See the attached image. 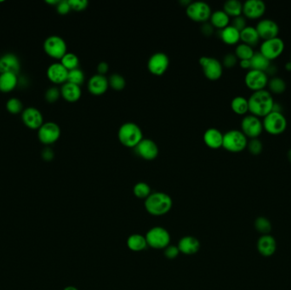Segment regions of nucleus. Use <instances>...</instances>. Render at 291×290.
<instances>
[{"mask_svg": "<svg viewBox=\"0 0 291 290\" xmlns=\"http://www.w3.org/2000/svg\"><path fill=\"white\" fill-rule=\"evenodd\" d=\"M260 36L254 27L247 26L244 30L240 32V40L243 43L251 46L252 48L257 45L260 41Z\"/></svg>", "mask_w": 291, "mask_h": 290, "instance_id": "27", "label": "nucleus"}, {"mask_svg": "<svg viewBox=\"0 0 291 290\" xmlns=\"http://www.w3.org/2000/svg\"><path fill=\"white\" fill-rule=\"evenodd\" d=\"M148 247L155 249H165L170 243V235L168 231L162 226L152 227L146 234Z\"/></svg>", "mask_w": 291, "mask_h": 290, "instance_id": "5", "label": "nucleus"}, {"mask_svg": "<svg viewBox=\"0 0 291 290\" xmlns=\"http://www.w3.org/2000/svg\"><path fill=\"white\" fill-rule=\"evenodd\" d=\"M169 60L166 53L153 54L147 62V68L151 74L155 76H162L168 70Z\"/></svg>", "mask_w": 291, "mask_h": 290, "instance_id": "14", "label": "nucleus"}, {"mask_svg": "<svg viewBox=\"0 0 291 290\" xmlns=\"http://www.w3.org/2000/svg\"><path fill=\"white\" fill-rule=\"evenodd\" d=\"M134 195L140 199H147L151 195V187L148 184L143 181L135 184L133 188Z\"/></svg>", "mask_w": 291, "mask_h": 290, "instance_id": "38", "label": "nucleus"}, {"mask_svg": "<svg viewBox=\"0 0 291 290\" xmlns=\"http://www.w3.org/2000/svg\"><path fill=\"white\" fill-rule=\"evenodd\" d=\"M199 64L201 65L204 74L208 80L215 81L222 76L223 66L217 59L202 56L199 59Z\"/></svg>", "mask_w": 291, "mask_h": 290, "instance_id": "10", "label": "nucleus"}, {"mask_svg": "<svg viewBox=\"0 0 291 290\" xmlns=\"http://www.w3.org/2000/svg\"><path fill=\"white\" fill-rule=\"evenodd\" d=\"M61 133V128L56 123L46 122L38 129V137L41 143L49 146L58 141Z\"/></svg>", "mask_w": 291, "mask_h": 290, "instance_id": "9", "label": "nucleus"}, {"mask_svg": "<svg viewBox=\"0 0 291 290\" xmlns=\"http://www.w3.org/2000/svg\"><path fill=\"white\" fill-rule=\"evenodd\" d=\"M221 40L223 43L228 45H234L240 41V32L229 25L227 28L221 30Z\"/></svg>", "mask_w": 291, "mask_h": 290, "instance_id": "28", "label": "nucleus"}, {"mask_svg": "<svg viewBox=\"0 0 291 290\" xmlns=\"http://www.w3.org/2000/svg\"><path fill=\"white\" fill-rule=\"evenodd\" d=\"M61 97V89L57 87H50L47 89L44 95V99L48 103H55Z\"/></svg>", "mask_w": 291, "mask_h": 290, "instance_id": "43", "label": "nucleus"}, {"mask_svg": "<svg viewBox=\"0 0 291 290\" xmlns=\"http://www.w3.org/2000/svg\"><path fill=\"white\" fill-rule=\"evenodd\" d=\"M87 88L89 93L93 95H103L109 88L108 79L100 74H95L89 79L87 83Z\"/></svg>", "mask_w": 291, "mask_h": 290, "instance_id": "21", "label": "nucleus"}, {"mask_svg": "<svg viewBox=\"0 0 291 290\" xmlns=\"http://www.w3.org/2000/svg\"><path fill=\"white\" fill-rule=\"evenodd\" d=\"M18 75L13 74H0V91L9 93L18 85Z\"/></svg>", "mask_w": 291, "mask_h": 290, "instance_id": "26", "label": "nucleus"}, {"mask_svg": "<svg viewBox=\"0 0 291 290\" xmlns=\"http://www.w3.org/2000/svg\"><path fill=\"white\" fill-rule=\"evenodd\" d=\"M266 3L261 0H248L243 4V14L246 18L257 20L266 12Z\"/></svg>", "mask_w": 291, "mask_h": 290, "instance_id": "18", "label": "nucleus"}, {"mask_svg": "<svg viewBox=\"0 0 291 290\" xmlns=\"http://www.w3.org/2000/svg\"><path fill=\"white\" fill-rule=\"evenodd\" d=\"M108 83H109V87L114 90L121 91L125 88V79L119 74H112L108 79Z\"/></svg>", "mask_w": 291, "mask_h": 290, "instance_id": "39", "label": "nucleus"}, {"mask_svg": "<svg viewBox=\"0 0 291 290\" xmlns=\"http://www.w3.org/2000/svg\"><path fill=\"white\" fill-rule=\"evenodd\" d=\"M254 228L262 235H268L273 229V226L267 217L260 216L254 220Z\"/></svg>", "mask_w": 291, "mask_h": 290, "instance_id": "35", "label": "nucleus"}, {"mask_svg": "<svg viewBox=\"0 0 291 290\" xmlns=\"http://www.w3.org/2000/svg\"><path fill=\"white\" fill-rule=\"evenodd\" d=\"M71 6L69 4L68 0H62V1H59V3L56 5V11L58 14L61 15H68V13L70 12Z\"/></svg>", "mask_w": 291, "mask_h": 290, "instance_id": "47", "label": "nucleus"}, {"mask_svg": "<svg viewBox=\"0 0 291 290\" xmlns=\"http://www.w3.org/2000/svg\"><path fill=\"white\" fill-rule=\"evenodd\" d=\"M71 9L75 11H82L88 7L89 2L87 0H68Z\"/></svg>", "mask_w": 291, "mask_h": 290, "instance_id": "45", "label": "nucleus"}, {"mask_svg": "<svg viewBox=\"0 0 291 290\" xmlns=\"http://www.w3.org/2000/svg\"><path fill=\"white\" fill-rule=\"evenodd\" d=\"M252 70L260 71L266 73L267 68L272 64L268 59L266 58L261 53L254 52L253 57L250 59Z\"/></svg>", "mask_w": 291, "mask_h": 290, "instance_id": "31", "label": "nucleus"}, {"mask_svg": "<svg viewBox=\"0 0 291 290\" xmlns=\"http://www.w3.org/2000/svg\"><path fill=\"white\" fill-rule=\"evenodd\" d=\"M85 80L83 71L80 68L68 71V82L76 85L81 86Z\"/></svg>", "mask_w": 291, "mask_h": 290, "instance_id": "40", "label": "nucleus"}, {"mask_svg": "<svg viewBox=\"0 0 291 290\" xmlns=\"http://www.w3.org/2000/svg\"><path fill=\"white\" fill-rule=\"evenodd\" d=\"M82 95V90L80 86L76 85L71 83H65L61 88V96L65 101L74 103L80 100Z\"/></svg>", "mask_w": 291, "mask_h": 290, "instance_id": "25", "label": "nucleus"}, {"mask_svg": "<svg viewBox=\"0 0 291 290\" xmlns=\"http://www.w3.org/2000/svg\"></svg>", "mask_w": 291, "mask_h": 290, "instance_id": "59", "label": "nucleus"}, {"mask_svg": "<svg viewBox=\"0 0 291 290\" xmlns=\"http://www.w3.org/2000/svg\"><path fill=\"white\" fill-rule=\"evenodd\" d=\"M249 112L258 118H265L273 111L274 100L267 90L253 92L248 99Z\"/></svg>", "mask_w": 291, "mask_h": 290, "instance_id": "1", "label": "nucleus"}, {"mask_svg": "<svg viewBox=\"0 0 291 290\" xmlns=\"http://www.w3.org/2000/svg\"><path fill=\"white\" fill-rule=\"evenodd\" d=\"M285 50V42L282 39L277 37L265 40L260 44V52L270 61L279 58Z\"/></svg>", "mask_w": 291, "mask_h": 290, "instance_id": "11", "label": "nucleus"}, {"mask_svg": "<svg viewBox=\"0 0 291 290\" xmlns=\"http://www.w3.org/2000/svg\"><path fill=\"white\" fill-rule=\"evenodd\" d=\"M263 129L262 122L258 117L248 115L245 116L241 121V131L247 138L255 139L259 137Z\"/></svg>", "mask_w": 291, "mask_h": 290, "instance_id": "12", "label": "nucleus"}, {"mask_svg": "<svg viewBox=\"0 0 291 290\" xmlns=\"http://www.w3.org/2000/svg\"><path fill=\"white\" fill-rule=\"evenodd\" d=\"M210 24L214 28L222 30L229 26L230 17L223 10H216L210 15Z\"/></svg>", "mask_w": 291, "mask_h": 290, "instance_id": "30", "label": "nucleus"}, {"mask_svg": "<svg viewBox=\"0 0 291 290\" xmlns=\"http://www.w3.org/2000/svg\"><path fill=\"white\" fill-rule=\"evenodd\" d=\"M46 3H49V4H54V5H57V3H59L58 0H47Z\"/></svg>", "mask_w": 291, "mask_h": 290, "instance_id": "55", "label": "nucleus"}, {"mask_svg": "<svg viewBox=\"0 0 291 290\" xmlns=\"http://www.w3.org/2000/svg\"><path fill=\"white\" fill-rule=\"evenodd\" d=\"M247 149H248L249 153H251L252 155L257 156L262 153L263 144L258 138L250 139V141H248V144H247Z\"/></svg>", "mask_w": 291, "mask_h": 290, "instance_id": "42", "label": "nucleus"}, {"mask_svg": "<svg viewBox=\"0 0 291 290\" xmlns=\"http://www.w3.org/2000/svg\"><path fill=\"white\" fill-rule=\"evenodd\" d=\"M21 71V61L12 53H7L0 57V74L18 75Z\"/></svg>", "mask_w": 291, "mask_h": 290, "instance_id": "19", "label": "nucleus"}, {"mask_svg": "<svg viewBox=\"0 0 291 290\" xmlns=\"http://www.w3.org/2000/svg\"><path fill=\"white\" fill-rule=\"evenodd\" d=\"M267 86L269 88V92L273 94H282L286 90V83L285 80L279 77H273L271 80H268Z\"/></svg>", "mask_w": 291, "mask_h": 290, "instance_id": "34", "label": "nucleus"}, {"mask_svg": "<svg viewBox=\"0 0 291 290\" xmlns=\"http://www.w3.org/2000/svg\"><path fill=\"white\" fill-rule=\"evenodd\" d=\"M287 157H288L289 161L291 164V148L289 150L288 153H287Z\"/></svg>", "mask_w": 291, "mask_h": 290, "instance_id": "58", "label": "nucleus"}, {"mask_svg": "<svg viewBox=\"0 0 291 290\" xmlns=\"http://www.w3.org/2000/svg\"><path fill=\"white\" fill-rule=\"evenodd\" d=\"M178 249L180 253L186 255H193L200 249V242L198 238L193 236H185L178 242Z\"/></svg>", "mask_w": 291, "mask_h": 290, "instance_id": "22", "label": "nucleus"}, {"mask_svg": "<svg viewBox=\"0 0 291 290\" xmlns=\"http://www.w3.org/2000/svg\"><path fill=\"white\" fill-rule=\"evenodd\" d=\"M255 29L257 31L260 39L264 41L279 37V25L271 19H263L260 21L256 25Z\"/></svg>", "mask_w": 291, "mask_h": 290, "instance_id": "17", "label": "nucleus"}, {"mask_svg": "<svg viewBox=\"0 0 291 290\" xmlns=\"http://www.w3.org/2000/svg\"><path fill=\"white\" fill-rule=\"evenodd\" d=\"M263 128L268 134L279 135L287 128V119L282 113L272 112L263 119Z\"/></svg>", "mask_w": 291, "mask_h": 290, "instance_id": "6", "label": "nucleus"}, {"mask_svg": "<svg viewBox=\"0 0 291 290\" xmlns=\"http://www.w3.org/2000/svg\"><path fill=\"white\" fill-rule=\"evenodd\" d=\"M127 246L133 252H141L148 247L146 237L141 234H132L129 236L127 239Z\"/></svg>", "mask_w": 291, "mask_h": 290, "instance_id": "29", "label": "nucleus"}, {"mask_svg": "<svg viewBox=\"0 0 291 290\" xmlns=\"http://www.w3.org/2000/svg\"><path fill=\"white\" fill-rule=\"evenodd\" d=\"M63 290H79L77 288L74 287V286H68V287L65 288Z\"/></svg>", "mask_w": 291, "mask_h": 290, "instance_id": "57", "label": "nucleus"}, {"mask_svg": "<svg viewBox=\"0 0 291 290\" xmlns=\"http://www.w3.org/2000/svg\"><path fill=\"white\" fill-rule=\"evenodd\" d=\"M238 60L239 59L237 58L235 54L228 53V54H227V55L224 56L221 64H222L223 67H226V68H229L230 69V68H233V67L236 66L237 63H238Z\"/></svg>", "mask_w": 291, "mask_h": 290, "instance_id": "44", "label": "nucleus"}, {"mask_svg": "<svg viewBox=\"0 0 291 290\" xmlns=\"http://www.w3.org/2000/svg\"><path fill=\"white\" fill-rule=\"evenodd\" d=\"M223 11L229 17H238L243 14V3L239 0H228L224 3Z\"/></svg>", "mask_w": 291, "mask_h": 290, "instance_id": "32", "label": "nucleus"}, {"mask_svg": "<svg viewBox=\"0 0 291 290\" xmlns=\"http://www.w3.org/2000/svg\"><path fill=\"white\" fill-rule=\"evenodd\" d=\"M278 73V68L276 67L275 65L271 64L270 67L267 68V70L266 71V74L267 76L271 75V76H275L276 74Z\"/></svg>", "mask_w": 291, "mask_h": 290, "instance_id": "53", "label": "nucleus"}, {"mask_svg": "<svg viewBox=\"0 0 291 290\" xmlns=\"http://www.w3.org/2000/svg\"><path fill=\"white\" fill-rule=\"evenodd\" d=\"M268 76L260 71L249 70L245 77V85L253 92L263 90L268 83Z\"/></svg>", "mask_w": 291, "mask_h": 290, "instance_id": "13", "label": "nucleus"}, {"mask_svg": "<svg viewBox=\"0 0 291 290\" xmlns=\"http://www.w3.org/2000/svg\"><path fill=\"white\" fill-rule=\"evenodd\" d=\"M6 109L11 114H18L22 113L23 105L22 101L17 98H10L6 102Z\"/></svg>", "mask_w": 291, "mask_h": 290, "instance_id": "41", "label": "nucleus"}, {"mask_svg": "<svg viewBox=\"0 0 291 290\" xmlns=\"http://www.w3.org/2000/svg\"><path fill=\"white\" fill-rule=\"evenodd\" d=\"M135 152L141 159L151 161L159 156L160 149L155 141L151 139H142L135 147Z\"/></svg>", "mask_w": 291, "mask_h": 290, "instance_id": "15", "label": "nucleus"}, {"mask_svg": "<svg viewBox=\"0 0 291 290\" xmlns=\"http://www.w3.org/2000/svg\"><path fill=\"white\" fill-rule=\"evenodd\" d=\"M118 138L123 146L135 148L143 139L141 128L135 123L127 122L120 126L118 131Z\"/></svg>", "mask_w": 291, "mask_h": 290, "instance_id": "3", "label": "nucleus"}, {"mask_svg": "<svg viewBox=\"0 0 291 290\" xmlns=\"http://www.w3.org/2000/svg\"><path fill=\"white\" fill-rule=\"evenodd\" d=\"M201 32L206 36H208H208H211L213 33H214V27L210 23L205 22L202 26V28H201Z\"/></svg>", "mask_w": 291, "mask_h": 290, "instance_id": "50", "label": "nucleus"}, {"mask_svg": "<svg viewBox=\"0 0 291 290\" xmlns=\"http://www.w3.org/2000/svg\"><path fill=\"white\" fill-rule=\"evenodd\" d=\"M204 142L211 149L222 147L223 134L215 128H209L204 134Z\"/></svg>", "mask_w": 291, "mask_h": 290, "instance_id": "24", "label": "nucleus"}, {"mask_svg": "<svg viewBox=\"0 0 291 290\" xmlns=\"http://www.w3.org/2000/svg\"><path fill=\"white\" fill-rule=\"evenodd\" d=\"M186 13L193 22H207L210 18L212 11L211 8L208 3L203 1H196L192 3L187 7Z\"/></svg>", "mask_w": 291, "mask_h": 290, "instance_id": "8", "label": "nucleus"}, {"mask_svg": "<svg viewBox=\"0 0 291 290\" xmlns=\"http://www.w3.org/2000/svg\"><path fill=\"white\" fill-rule=\"evenodd\" d=\"M247 137L241 130L231 129L223 134L222 147L229 153H241L247 148Z\"/></svg>", "mask_w": 291, "mask_h": 290, "instance_id": "4", "label": "nucleus"}, {"mask_svg": "<svg viewBox=\"0 0 291 290\" xmlns=\"http://www.w3.org/2000/svg\"><path fill=\"white\" fill-rule=\"evenodd\" d=\"M239 66L245 70H251V64H250V60H243L239 61Z\"/></svg>", "mask_w": 291, "mask_h": 290, "instance_id": "52", "label": "nucleus"}, {"mask_svg": "<svg viewBox=\"0 0 291 290\" xmlns=\"http://www.w3.org/2000/svg\"><path fill=\"white\" fill-rule=\"evenodd\" d=\"M231 108L238 115H245L249 112L248 100L243 96H236L231 102Z\"/></svg>", "mask_w": 291, "mask_h": 290, "instance_id": "33", "label": "nucleus"}, {"mask_svg": "<svg viewBox=\"0 0 291 290\" xmlns=\"http://www.w3.org/2000/svg\"><path fill=\"white\" fill-rule=\"evenodd\" d=\"M231 26L235 28V29H237V30L239 31V32H241V31L244 30L247 27V25H246V19L244 16H242V15L238 16V17H234L233 19V21H232Z\"/></svg>", "mask_w": 291, "mask_h": 290, "instance_id": "48", "label": "nucleus"}, {"mask_svg": "<svg viewBox=\"0 0 291 290\" xmlns=\"http://www.w3.org/2000/svg\"><path fill=\"white\" fill-rule=\"evenodd\" d=\"M61 63L67 70H74L79 68L80 59L74 53L68 52L61 59Z\"/></svg>", "mask_w": 291, "mask_h": 290, "instance_id": "37", "label": "nucleus"}, {"mask_svg": "<svg viewBox=\"0 0 291 290\" xmlns=\"http://www.w3.org/2000/svg\"><path fill=\"white\" fill-rule=\"evenodd\" d=\"M235 55L240 61L243 60H250L254 55V51L251 46L247 45L245 43H240L235 49Z\"/></svg>", "mask_w": 291, "mask_h": 290, "instance_id": "36", "label": "nucleus"}, {"mask_svg": "<svg viewBox=\"0 0 291 290\" xmlns=\"http://www.w3.org/2000/svg\"><path fill=\"white\" fill-rule=\"evenodd\" d=\"M43 50L49 57L61 60L68 53V46L62 38L52 35L44 40Z\"/></svg>", "mask_w": 291, "mask_h": 290, "instance_id": "7", "label": "nucleus"}, {"mask_svg": "<svg viewBox=\"0 0 291 290\" xmlns=\"http://www.w3.org/2000/svg\"><path fill=\"white\" fill-rule=\"evenodd\" d=\"M145 208L151 215L162 216L171 209L173 201L167 193L156 192L145 199Z\"/></svg>", "mask_w": 291, "mask_h": 290, "instance_id": "2", "label": "nucleus"}, {"mask_svg": "<svg viewBox=\"0 0 291 290\" xmlns=\"http://www.w3.org/2000/svg\"><path fill=\"white\" fill-rule=\"evenodd\" d=\"M41 156H42V159L43 160H45V161H51L54 159V157H55V153L53 152V150L51 148H49V147H46L43 150V152L41 153Z\"/></svg>", "mask_w": 291, "mask_h": 290, "instance_id": "49", "label": "nucleus"}, {"mask_svg": "<svg viewBox=\"0 0 291 290\" xmlns=\"http://www.w3.org/2000/svg\"><path fill=\"white\" fill-rule=\"evenodd\" d=\"M285 69L288 71V72H291V61H288L285 66Z\"/></svg>", "mask_w": 291, "mask_h": 290, "instance_id": "56", "label": "nucleus"}, {"mask_svg": "<svg viewBox=\"0 0 291 290\" xmlns=\"http://www.w3.org/2000/svg\"><path fill=\"white\" fill-rule=\"evenodd\" d=\"M282 109L283 107L281 105L278 104V103H275V102H274L273 111H272V112H275V113H282Z\"/></svg>", "mask_w": 291, "mask_h": 290, "instance_id": "54", "label": "nucleus"}, {"mask_svg": "<svg viewBox=\"0 0 291 290\" xmlns=\"http://www.w3.org/2000/svg\"><path fill=\"white\" fill-rule=\"evenodd\" d=\"M108 70H109V66L106 61H101L97 66V72L100 75L105 76V74H107Z\"/></svg>", "mask_w": 291, "mask_h": 290, "instance_id": "51", "label": "nucleus"}, {"mask_svg": "<svg viewBox=\"0 0 291 290\" xmlns=\"http://www.w3.org/2000/svg\"><path fill=\"white\" fill-rule=\"evenodd\" d=\"M47 78L55 84H64L68 82V70L61 62H55L47 68Z\"/></svg>", "mask_w": 291, "mask_h": 290, "instance_id": "20", "label": "nucleus"}, {"mask_svg": "<svg viewBox=\"0 0 291 290\" xmlns=\"http://www.w3.org/2000/svg\"><path fill=\"white\" fill-rule=\"evenodd\" d=\"M256 247L262 256H273L277 250V241L272 235H262L258 239Z\"/></svg>", "mask_w": 291, "mask_h": 290, "instance_id": "23", "label": "nucleus"}, {"mask_svg": "<svg viewBox=\"0 0 291 290\" xmlns=\"http://www.w3.org/2000/svg\"><path fill=\"white\" fill-rule=\"evenodd\" d=\"M22 120L25 126L28 128L39 129L43 125V114L36 107H28L22 111Z\"/></svg>", "mask_w": 291, "mask_h": 290, "instance_id": "16", "label": "nucleus"}, {"mask_svg": "<svg viewBox=\"0 0 291 290\" xmlns=\"http://www.w3.org/2000/svg\"><path fill=\"white\" fill-rule=\"evenodd\" d=\"M164 250H165L164 253H165L166 258L169 259V260L175 259L180 253V250L178 249L177 245H168Z\"/></svg>", "mask_w": 291, "mask_h": 290, "instance_id": "46", "label": "nucleus"}]
</instances>
